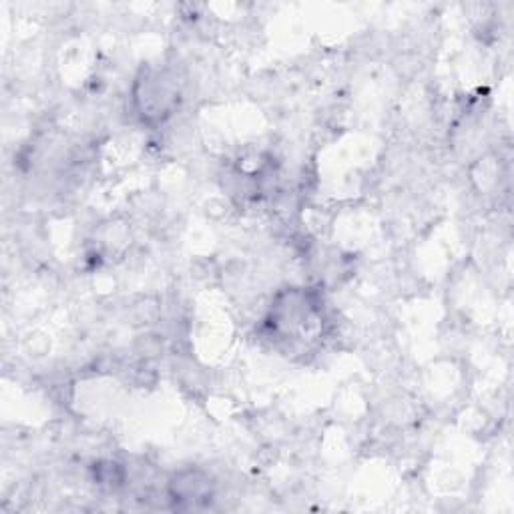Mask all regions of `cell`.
I'll use <instances>...</instances> for the list:
<instances>
[{"mask_svg":"<svg viewBox=\"0 0 514 514\" xmlns=\"http://www.w3.org/2000/svg\"><path fill=\"white\" fill-rule=\"evenodd\" d=\"M173 488V496L179 501H193L197 502L201 498H207L211 495V482L203 472L199 471H185L171 482Z\"/></svg>","mask_w":514,"mask_h":514,"instance_id":"1","label":"cell"}]
</instances>
